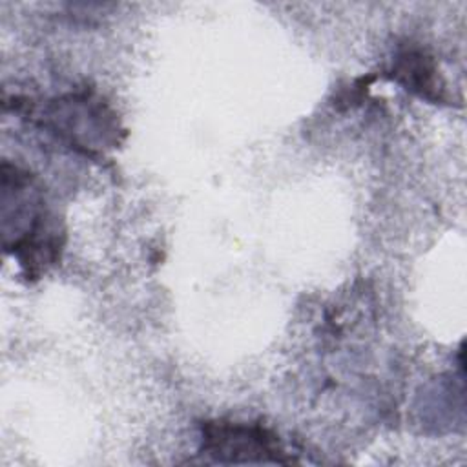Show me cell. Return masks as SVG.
<instances>
[{"mask_svg": "<svg viewBox=\"0 0 467 467\" xmlns=\"http://www.w3.org/2000/svg\"><path fill=\"white\" fill-rule=\"evenodd\" d=\"M44 124L86 153L100 148V144L113 146L119 142L115 115L89 95L55 99L44 111Z\"/></svg>", "mask_w": 467, "mask_h": 467, "instance_id": "7a4b0ae2", "label": "cell"}, {"mask_svg": "<svg viewBox=\"0 0 467 467\" xmlns=\"http://www.w3.org/2000/svg\"><path fill=\"white\" fill-rule=\"evenodd\" d=\"M202 451L219 462H290L277 436L259 423L206 421L202 425Z\"/></svg>", "mask_w": 467, "mask_h": 467, "instance_id": "3957f363", "label": "cell"}, {"mask_svg": "<svg viewBox=\"0 0 467 467\" xmlns=\"http://www.w3.org/2000/svg\"><path fill=\"white\" fill-rule=\"evenodd\" d=\"M2 234L5 252L18 259L27 277L58 259L64 237L36 179L7 162L2 166Z\"/></svg>", "mask_w": 467, "mask_h": 467, "instance_id": "6da1fadb", "label": "cell"}, {"mask_svg": "<svg viewBox=\"0 0 467 467\" xmlns=\"http://www.w3.org/2000/svg\"><path fill=\"white\" fill-rule=\"evenodd\" d=\"M394 77L421 97L432 99L434 88V67L423 53L407 51L398 57L394 66Z\"/></svg>", "mask_w": 467, "mask_h": 467, "instance_id": "277c9868", "label": "cell"}]
</instances>
